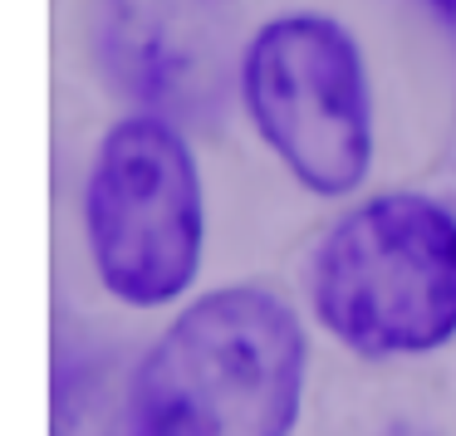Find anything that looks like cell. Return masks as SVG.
I'll use <instances>...</instances> for the list:
<instances>
[{
  "label": "cell",
  "instance_id": "ba28073f",
  "mask_svg": "<svg viewBox=\"0 0 456 436\" xmlns=\"http://www.w3.org/2000/svg\"><path fill=\"white\" fill-rule=\"evenodd\" d=\"M387 436H427V432H417V426H393Z\"/></svg>",
  "mask_w": 456,
  "mask_h": 436
},
{
  "label": "cell",
  "instance_id": "8992f818",
  "mask_svg": "<svg viewBox=\"0 0 456 436\" xmlns=\"http://www.w3.org/2000/svg\"><path fill=\"white\" fill-rule=\"evenodd\" d=\"M436 201L456 216V113H452V128H446V142H442V157H436Z\"/></svg>",
  "mask_w": 456,
  "mask_h": 436
},
{
  "label": "cell",
  "instance_id": "7a4b0ae2",
  "mask_svg": "<svg viewBox=\"0 0 456 436\" xmlns=\"http://www.w3.org/2000/svg\"><path fill=\"white\" fill-rule=\"evenodd\" d=\"M314 319L358 358H422L456 338V216L387 191L324 236L309 265Z\"/></svg>",
  "mask_w": 456,
  "mask_h": 436
},
{
  "label": "cell",
  "instance_id": "52a82bcc",
  "mask_svg": "<svg viewBox=\"0 0 456 436\" xmlns=\"http://www.w3.org/2000/svg\"><path fill=\"white\" fill-rule=\"evenodd\" d=\"M427 5H432V11L442 15L446 25H456V0H427Z\"/></svg>",
  "mask_w": 456,
  "mask_h": 436
},
{
  "label": "cell",
  "instance_id": "3957f363",
  "mask_svg": "<svg viewBox=\"0 0 456 436\" xmlns=\"http://www.w3.org/2000/svg\"><path fill=\"white\" fill-rule=\"evenodd\" d=\"M84 236L103 289L133 309L172 304L201 265V177L172 123L133 113L99 142L84 187Z\"/></svg>",
  "mask_w": 456,
  "mask_h": 436
},
{
  "label": "cell",
  "instance_id": "277c9868",
  "mask_svg": "<svg viewBox=\"0 0 456 436\" xmlns=\"http://www.w3.org/2000/svg\"><path fill=\"white\" fill-rule=\"evenodd\" d=\"M240 103L314 197H344L373 162V93L354 35L329 15H280L240 50Z\"/></svg>",
  "mask_w": 456,
  "mask_h": 436
},
{
  "label": "cell",
  "instance_id": "6da1fadb",
  "mask_svg": "<svg viewBox=\"0 0 456 436\" xmlns=\"http://www.w3.org/2000/svg\"><path fill=\"white\" fill-rule=\"evenodd\" d=\"M309 343L285 299L211 289L148 348L123 402V436H289Z\"/></svg>",
  "mask_w": 456,
  "mask_h": 436
},
{
  "label": "cell",
  "instance_id": "5b68a950",
  "mask_svg": "<svg viewBox=\"0 0 456 436\" xmlns=\"http://www.w3.org/2000/svg\"><path fill=\"white\" fill-rule=\"evenodd\" d=\"M94 60L148 118L211 123L240 84L236 0H99Z\"/></svg>",
  "mask_w": 456,
  "mask_h": 436
}]
</instances>
